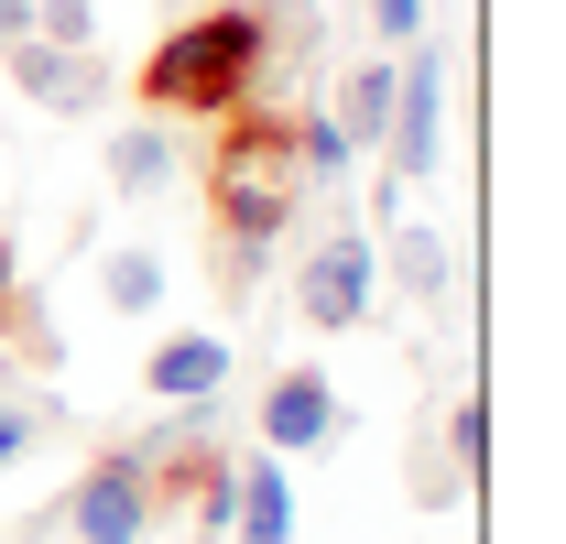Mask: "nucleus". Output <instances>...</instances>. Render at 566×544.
Wrapping results in <instances>:
<instances>
[{
  "mask_svg": "<svg viewBox=\"0 0 566 544\" xmlns=\"http://www.w3.org/2000/svg\"><path fill=\"white\" fill-rule=\"evenodd\" d=\"M262 76H273V11L262 0H218V11L175 22L142 55V98H153V121H240Z\"/></svg>",
  "mask_w": 566,
  "mask_h": 544,
  "instance_id": "obj_1",
  "label": "nucleus"
},
{
  "mask_svg": "<svg viewBox=\"0 0 566 544\" xmlns=\"http://www.w3.org/2000/svg\"><path fill=\"white\" fill-rule=\"evenodd\" d=\"M44 523L76 534V544H142L153 523H164V501H153V458H142V447H98L87 479H76Z\"/></svg>",
  "mask_w": 566,
  "mask_h": 544,
  "instance_id": "obj_2",
  "label": "nucleus"
},
{
  "mask_svg": "<svg viewBox=\"0 0 566 544\" xmlns=\"http://www.w3.org/2000/svg\"><path fill=\"white\" fill-rule=\"evenodd\" d=\"M436 132H447V55H436V33H415L392 66V121H381L392 175H436Z\"/></svg>",
  "mask_w": 566,
  "mask_h": 544,
  "instance_id": "obj_3",
  "label": "nucleus"
},
{
  "mask_svg": "<svg viewBox=\"0 0 566 544\" xmlns=\"http://www.w3.org/2000/svg\"><path fill=\"white\" fill-rule=\"evenodd\" d=\"M370 283H381V251H370L359 229H338L327 251H305L294 305H305V327H316V338H349L359 316H370Z\"/></svg>",
  "mask_w": 566,
  "mask_h": 544,
  "instance_id": "obj_4",
  "label": "nucleus"
},
{
  "mask_svg": "<svg viewBox=\"0 0 566 544\" xmlns=\"http://www.w3.org/2000/svg\"><path fill=\"white\" fill-rule=\"evenodd\" d=\"M0 55H11V87H22L33 109H55V121H87V109L109 98L98 44H44V33H22V44H0Z\"/></svg>",
  "mask_w": 566,
  "mask_h": 544,
  "instance_id": "obj_5",
  "label": "nucleus"
},
{
  "mask_svg": "<svg viewBox=\"0 0 566 544\" xmlns=\"http://www.w3.org/2000/svg\"><path fill=\"white\" fill-rule=\"evenodd\" d=\"M480 458H491V414H480V404H458V414H447V436H436V425L415 436L403 479H415V501H424V512H458V501H469V479H480Z\"/></svg>",
  "mask_w": 566,
  "mask_h": 544,
  "instance_id": "obj_6",
  "label": "nucleus"
},
{
  "mask_svg": "<svg viewBox=\"0 0 566 544\" xmlns=\"http://www.w3.org/2000/svg\"><path fill=\"white\" fill-rule=\"evenodd\" d=\"M327 436H338L327 370H283L273 393H262V447H273V458H305V447H327Z\"/></svg>",
  "mask_w": 566,
  "mask_h": 544,
  "instance_id": "obj_7",
  "label": "nucleus"
},
{
  "mask_svg": "<svg viewBox=\"0 0 566 544\" xmlns=\"http://www.w3.org/2000/svg\"><path fill=\"white\" fill-rule=\"evenodd\" d=\"M229 534L240 544H294V479H283L273 447L229 469Z\"/></svg>",
  "mask_w": 566,
  "mask_h": 544,
  "instance_id": "obj_8",
  "label": "nucleus"
},
{
  "mask_svg": "<svg viewBox=\"0 0 566 544\" xmlns=\"http://www.w3.org/2000/svg\"><path fill=\"white\" fill-rule=\"evenodd\" d=\"M142 381H153L164 404H208L218 381H229V348L218 338H164L153 359H142Z\"/></svg>",
  "mask_w": 566,
  "mask_h": 544,
  "instance_id": "obj_9",
  "label": "nucleus"
},
{
  "mask_svg": "<svg viewBox=\"0 0 566 544\" xmlns=\"http://www.w3.org/2000/svg\"><path fill=\"white\" fill-rule=\"evenodd\" d=\"M381 262H392V283H403L415 305H447V283H458V240H447V229H392Z\"/></svg>",
  "mask_w": 566,
  "mask_h": 544,
  "instance_id": "obj_10",
  "label": "nucleus"
},
{
  "mask_svg": "<svg viewBox=\"0 0 566 544\" xmlns=\"http://www.w3.org/2000/svg\"><path fill=\"white\" fill-rule=\"evenodd\" d=\"M109 186L120 197H164L175 186V121H132V132L109 142Z\"/></svg>",
  "mask_w": 566,
  "mask_h": 544,
  "instance_id": "obj_11",
  "label": "nucleus"
},
{
  "mask_svg": "<svg viewBox=\"0 0 566 544\" xmlns=\"http://www.w3.org/2000/svg\"><path fill=\"white\" fill-rule=\"evenodd\" d=\"M349 153H359V142L338 132L327 109H305V121H294V175H305V186H349Z\"/></svg>",
  "mask_w": 566,
  "mask_h": 544,
  "instance_id": "obj_12",
  "label": "nucleus"
},
{
  "mask_svg": "<svg viewBox=\"0 0 566 544\" xmlns=\"http://www.w3.org/2000/svg\"><path fill=\"white\" fill-rule=\"evenodd\" d=\"M98 294H109L120 316H153V305H164V251H109V262H98Z\"/></svg>",
  "mask_w": 566,
  "mask_h": 544,
  "instance_id": "obj_13",
  "label": "nucleus"
},
{
  "mask_svg": "<svg viewBox=\"0 0 566 544\" xmlns=\"http://www.w3.org/2000/svg\"><path fill=\"white\" fill-rule=\"evenodd\" d=\"M349 142H381V121H392V66H349V87H338V109H327Z\"/></svg>",
  "mask_w": 566,
  "mask_h": 544,
  "instance_id": "obj_14",
  "label": "nucleus"
},
{
  "mask_svg": "<svg viewBox=\"0 0 566 544\" xmlns=\"http://www.w3.org/2000/svg\"><path fill=\"white\" fill-rule=\"evenodd\" d=\"M33 33L44 44H98V0H33Z\"/></svg>",
  "mask_w": 566,
  "mask_h": 544,
  "instance_id": "obj_15",
  "label": "nucleus"
},
{
  "mask_svg": "<svg viewBox=\"0 0 566 544\" xmlns=\"http://www.w3.org/2000/svg\"><path fill=\"white\" fill-rule=\"evenodd\" d=\"M33 436H44V414L22 404V393H0V469H11V458H33Z\"/></svg>",
  "mask_w": 566,
  "mask_h": 544,
  "instance_id": "obj_16",
  "label": "nucleus"
},
{
  "mask_svg": "<svg viewBox=\"0 0 566 544\" xmlns=\"http://www.w3.org/2000/svg\"><path fill=\"white\" fill-rule=\"evenodd\" d=\"M359 11H370L381 44H415V33H424V0H359Z\"/></svg>",
  "mask_w": 566,
  "mask_h": 544,
  "instance_id": "obj_17",
  "label": "nucleus"
},
{
  "mask_svg": "<svg viewBox=\"0 0 566 544\" xmlns=\"http://www.w3.org/2000/svg\"><path fill=\"white\" fill-rule=\"evenodd\" d=\"M33 33V0H0V44H22Z\"/></svg>",
  "mask_w": 566,
  "mask_h": 544,
  "instance_id": "obj_18",
  "label": "nucleus"
},
{
  "mask_svg": "<svg viewBox=\"0 0 566 544\" xmlns=\"http://www.w3.org/2000/svg\"><path fill=\"white\" fill-rule=\"evenodd\" d=\"M0 316H11V240H0Z\"/></svg>",
  "mask_w": 566,
  "mask_h": 544,
  "instance_id": "obj_19",
  "label": "nucleus"
}]
</instances>
